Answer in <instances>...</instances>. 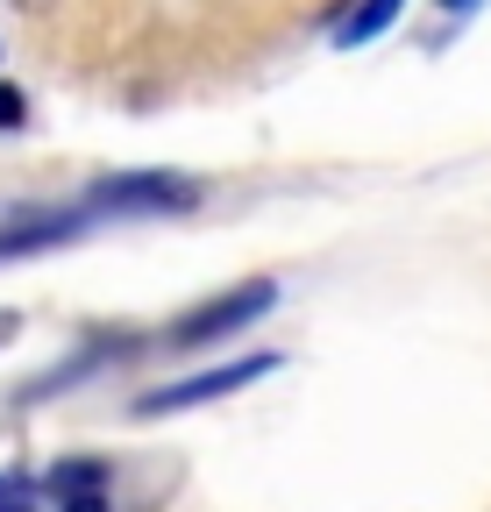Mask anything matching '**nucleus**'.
I'll list each match as a JSON object with an SVG mask.
<instances>
[{
  "label": "nucleus",
  "mask_w": 491,
  "mask_h": 512,
  "mask_svg": "<svg viewBox=\"0 0 491 512\" xmlns=\"http://www.w3.org/2000/svg\"><path fill=\"white\" fill-rule=\"evenodd\" d=\"M271 299H278L271 278H250V285H235V292H221V299H200L193 313H178L171 328H164V349H207V342H228V335L250 328V320H264Z\"/></svg>",
  "instance_id": "obj_1"
},
{
  "label": "nucleus",
  "mask_w": 491,
  "mask_h": 512,
  "mask_svg": "<svg viewBox=\"0 0 491 512\" xmlns=\"http://www.w3.org/2000/svg\"><path fill=\"white\" fill-rule=\"evenodd\" d=\"M93 207H107V214H193L200 185L178 171H121V178L93 185Z\"/></svg>",
  "instance_id": "obj_2"
},
{
  "label": "nucleus",
  "mask_w": 491,
  "mask_h": 512,
  "mask_svg": "<svg viewBox=\"0 0 491 512\" xmlns=\"http://www.w3.org/2000/svg\"><path fill=\"white\" fill-rule=\"evenodd\" d=\"M278 356H242V363H221V370H200V377H178V384H157V392L136 399V420H157V413H186V406H207L221 392H242V384L271 377Z\"/></svg>",
  "instance_id": "obj_3"
},
{
  "label": "nucleus",
  "mask_w": 491,
  "mask_h": 512,
  "mask_svg": "<svg viewBox=\"0 0 491 512\" xmlns=\"http://www.w3.org/2000/svg\"><path fill=\"white\" fill-rule=\"evenodd\" d=\"M43 491H50V498H65V505H72V498H100V491H107V463H100V456L57 463V470L43 477Z\"/></svg>",
  "instance_id": "obj_4"
},
{
  "label": "nucleus",
  "mask_w": 491,
  "mask_h": 512,
  "mask_svg": "<svg viewBox=\"0 0 491 512\" xmlns=\"http://www.w3.org/2000/svg\"><path fill=\"white\" fill-rule=\"evenodd\" d=\"M399 8H406V0H356V15L335 29V43L342 50H356V43H371V36H385L392 22H399Z\"/></svg>",
  "instance_id": "obj_5"
},
{
  "label": "nucleus",
  "mask_w": 491,
  "mask_h": 512,
  "mask_svg": "<svg viewBox=\"0 0 491 512\" xmlns=\"http://www.w3.org/2000/svg\"><path fill=\"white\" fill-rule=\"evenodd\" d=\"M36 505V484L29 477H0V512H29Z\"/></svg>",
  "instance_id": "obj_6"
},
{
  "label": "nucleus",
  "mask_w": 491,
  "mask_h": 512,
  "mask_svg": "<svg viewBox=\"0 0 491 512\" xmlns=\"http://www.w3.org/2000/svg\"><path fill=\"white\" fill-rule=\"evenodd\" d=\"M29 114H22V93L15 86H0V128H22Z\"/></svg>",
  "instance_id": "obj_7"
},
{
  "label": "nucleus",
  "mask_w": 491,
  "mask_h": 512,
  "mask_svg": "<svg viewBox=\"0 0 491 512\" xmlns=\"http://www.w3.org/2000/svg\"><path fill=\"white\" fill-rule=\"evenodd\" d=\"M65 512H114V505H107V491H100V498H72Z\"/></svg>",
  "instance_id": "obj_8"
},
{
  "label": "nucleus",
  "mask_w": 491,
  "mask_h": 512,
  "mask_svg": "<svg viewBox=\"0 0 491 512\" xmlns=\"http://www.w3.org/2000/svg\"><path fill=\"white\" fill-rule=\"evenodd\" d=\"M15 328H22V313H8V306H0V342H8Z\"/></svg>",
  "instance_id": "obj_9"
},
{
  "label": "nucleus",
  "mask_w": 491,
  "mask_h": 512,
  "mask_svg": "<svg viewBox=\"0 0 491 512\" xmlns=\"http://www.w3.org/2000/svg\"><path fill=\"white\" fill-rule=\"evenodd\" d=\"M15 8H29V15H36V8H50V0H15Z\"/></svg>",
  "instance_id": "obj_10"
},
{
  "label": "nucleus",
  "mask_w": 491,
  "mask_h": 512,
  "mask_svg": "<svg viewBox=\"0 0 491 512\" xmlns=\"http://www.w3.org/2000/svg\"><path fill=\"white\" fill-rule=\"evenodd\" d=\"M442 8H477V0H442Z\"/></svg>",
  "instance_id": "obj_11"
}]
</instances>
